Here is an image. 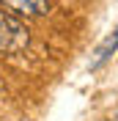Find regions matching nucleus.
Wrapping results in <instances>:
<instances>
[{
	"label": "nucleus",
	"instance_id": "3",
	"mask_svg": "<svg viewBox=\"0 0 118 121\" xmlns=\"http://www.w3.org/2000/svg\"><path fill=\"white\" fill-rule=\"evenodd\" d=\"M115 47H118V30H115V33H113L110 39H107V44H104L102 50H99V63H102V60H107V58H110V55L115 52Z\"/></svg>",
	"mask_w": 118,
	"mask_h": 121
},
{
	"label": "nucleus",
	"instance_id": "1",
	"mask_svg": "<svg viewBox=\"0 0 118 121\" xmlns=\"http://www.w3.org/2000/svg\"><path fill=\"white\" fill-rule=\"evenodd\" d=\"M30 41V30L8 8L0 6V52H22Z\"/></svg>",
	"mask_w": 118,
	"mask_h": 121
},
{
	"label": "nucleus",
	"instance_id": "2",
	"mask_svg": "<svg viewBox=\"0 0 118 121\" xmlns=\"http://www.w3.org/2000/svg\"><path fill=\"white\" fill-rule=\"evenodd\" d=\"M0 6L17 17H44L52 8L50 0H0Z\"/></svg>",
	"mask_w": 118,
	"mask_h": 121
}]
</instances>
